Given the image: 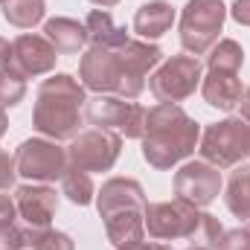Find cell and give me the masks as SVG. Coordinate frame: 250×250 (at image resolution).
<instances>
[{"instance_id": "obj_1", "label": "cell", "mask_w": 250, "mask_h": 250, "mask_svg": "<svg viewBox=\"0 0 250 250\" xmlns=\"http://www.w3.org/2000/svg\"><path fill=\"white\" fill-rule=\"evenodd\" d=\"M143 160L151 169H172L189 154H195L201 143V125L189 117L181 105L157 102L146 111L143 131Z\"/></svg>"}, {"instance_id": "obj_2", "label": "cell", "mask_w": 250, "mask_h": 250, "mask_svg": "<svg viewBox=\"0 0 250 250\" xmlns=\"http://www.w3.org/2000/svg\"><path fill=\"white\" fill-rule=\"evenodd\" d=\"M84 84L70 73H53L41 82L32 108V128L47 140H73L82 131Z\"/></svg>"}, {"instance_id": "obj_3", "label": "cell", "mask_w": 250, "mask_h": 250, "mask_svg": "<svg viewBox=\"0 0 250 250\" xmlns=\"http://www.w3.org/2000/svg\"><path fill=\"white\" fill-rule=\"evenodd\" d=\"M201 160L212 163L215 169H233L250 157V125L242 117H227L221 123L204 128L198 143Z\"/></svg>"}, {"instance_id": "obj_4", "label": "cell", "mask_w": 250, "mask_h": 250, "mask_svg": "<svg viewBox=\"0 0 250 250\" xmlns=\"http://www.w3.org/2000/svg\"><path fill=\"white\" fill-rule=\"evenodd\" d=\"M224 18H227V6L221 0H187L181 12V26H178L181 47L195 59L207 56L218 44Z\"/></svg>"}, {"instance_id": "obj_5", "label": "cell", "mask_w": 250, "mask_h": 250, "mask_svg": "<svg viewBox=\"0 0 250 250\" xmlns=\"http://www.w3.org/2000/svg\"><path fill=\"white\" fill-rule=\"evenodd\" d=\"M146 111L140 102L123 99L114 93H96L93 99L84 102V117L93 128H108L117 131L125 140H140L146 131Z\"/></svg>"}, {"instance_id": "obj_6", "label": "cell", "mask_w": 250, "mask_h": 250, "mask_svg": "<svg viewBox=\"0 0 250 250\" xmlns=\"http://www.w3.org/2000/svg\"><path fill=\"white\" fill-rule=\"evenodd\" d=\"M15 169L29 184H53V181H62L64 172L70 169L67 148H62L56 140H47V137L23 140L15 148Z\"/></svg>"}, {"instance_id": "obj_7", "label": "cell", "mask_w": 250, "mask_h": 250, "mask_svg": "<svg viewBox=\"0 0 250 250\" xmlns=\"http://www.w3.org/2000/svg\"><path fill=\"white\" fill-rule=\"evenodd\" d=\"M123 151V137L108 128H84L79 131L70 146H67V160L70 166L82 172H111L114 163L120 160Z\"/></svg>"}, {"instance_id": "obj_8", "label": "cell", "mask_w": 250, "mask_h": 250, "mask_svg": "<svg viewBox=\"0 0 250 250\" xmlns=\"http://www.w3.org/2000/svg\"><path fill=\"white\" fill-rule=\"evenodd\" d=\"M201 209L192 207L184 198L172 201H154L146 204V233L154 242H178V239H192L198 224H201Z\"/></svg>"}, {"instance_id": "obj_9", "label": "cell", "mask_w": 250, "mask_h": 250, "mask_svg": "<svg viewBox=\"0 0 250 250\" xmlns=\"http://www.w3.org/2000/svg\"><path fill=\"white\" fill-rule=\"evenodd\" d=\"M201 79H204V73H201V62L195 56H172L151 73L148 90L157 102L178 105L201 87Z\"/></svg>"}, {"instance_id": "obj_10", "label": "cell", "mask_w": 250, "mask_h": 250, "mask_svg": "<svg viewBox=\"0 0 250 250\" xmlns=\"http://www.w3.org/2000/svg\"><path fill=\"white\" fill-rule=\"evenodd\" d=\"M79 79L87 90L93 93H120L125 79V59L120 50H102V47H87V53L79 62Z\"/></svg>"}, {"instance_id": "obj_11", "label": "cell", "mask_w": 250, "mask_h": 250, "mask_svg": "<svg viewBox=\"0 0 250 250\" xmlns=\"http://www.w3.org/2000/svg\"><path fill=\"white\" fill-rule=\"evenodd\" d=\"M224 189L221 172L207 160H189L175 172V198H184L192 207H209Z\"/></svg>"}, {"instance_id": "obj_12", "label": "cell", "mask_w": 250, "mask_h": 250, "mask_svg": "<svg viewBox=\"0 0 250 250\" xmlns=\"http://www.w3.org/2000/svg\"><path fill=\"white\" fill-rule=\"evenodd\" d=\"M56 47L35 32H23L12 41V62L9 67H15L23 79H35V76H47L56 70Z\"/></svg>"}, {"instance_id": "obj_13", "label": "cell", "mask_w": 250, "mask_h": 250, "mask_svg": "<svg viewBox=\"0 0 250 250\" xmlns=\"http://www.w3.org/2000/svg\"><path fill=\"white\" fill-rule=\"evenodd\" d=\"M15 207H18V215L23 218L26 227L44 230L56 218L59 195H56V189L47 187V184H23V187L15 189Z\"/></svg>"}, {"instance_id": "obj_14", "label": "cell", "mask_w": 250, "mask_h": 250, "mask_svg": "<svg viewBox=\"0 0 250 250\" xmlns=\"http://www.w3.org/2000/svg\"><path fill=\"white\" fill-rule=\"evenodd\" d=\"M146 204H148L146 192L134 178H111L96 192V209L102 218L111 212H123V209H146Z\"/></svg>"}, {"instance_id": "obj_15", "label": "cell", "mask_w": 250, "mask_h": 250, "mask_svg": "<svg viewBox=\"0 0 250 250\" xmlns=\"http://www.w3.org/2000/svg\"><path fill=\"white\" fill-rule=\"evenodd\" d=\"M201 93H204V102H207L209 108L233 111V108H239L245 87H242L239 73H233V70H215V67H207V76L201 79Z\"/></svg>"}, {"instance_id": "obj_16", "label": "cell", "mask_w": 250, "mask_h": 250, "mask_svg": "<svg viewBox=\"0 0 250 250\" xmlns=\"http://www.w3.org/2000/svg\"><path fill=\"white\" fill-rule=\"evenodd\" d=\"M175 23V9L166 0H148L134 12V32L143 41H157L163 38Z\"/></svg>"}, {"instance_id": "obj_17", "label": "cell", "mask_w": 250, "mask_h": 250, "mask_svg": "<svg viewBox=\"0 0 250 250\" xmlns=\"http://www.w3.org/2000/svg\"><path fill=\"white\" fill-rule=\"evenodd\" d=\"M84 29H87V44L90 47H102V50H120L125 47L131 38H128V29L120 26L111 12L105 9H93L84 21Z\"/></svg>"}, {"instance_id": "obj_18", "label": "cell", "mask_w": 250, "mask_h": 250, "mask_svg": "<svg viewBox=\"0 0 250 250\" xmlns=\"http://www.w3.org/2000/svg\"><path fill=\"white\" fill-rule=\"evenodd\" d=\"M44 38L56 47L59 56H73L87 44V29L73 18H50L44 23Z\"/></svg>"}, {"instance_id": "obj_19", "label": "cell", "mask_w": 250, "mask_h": 250, "mask_svg": "<svg viewBox=\"0 0 250 250\" xmlns=\"http://www.w3.org/2000/svg\"><path fill=\"white\" fill-rule=\"evenodd\" d=\"M224 204L236 218L250 221V163L233 166V175L224 187Z\"/></svg>"}, {"instance_id": "obj_20", "label": "cell", "mask_w": 250, "mask_h": 250, "mask_svg": "<svg viewBox=\"0 0 250 250\" xmlns=\"http://www.w3.org/2000/svg\"><path fill=\"white\" fill-rule=\"evenodd\" d=\"M47 15L44 0H6L3 3V18L6 23L18 26V29H32L35 23H41Z\"/></svg>"}, {"instance_id": "obj_21", "label": "cell", "mask_w": 250, "mask_h": 250, "mask_svg": "<svg viewBox=\"0 0 250 250\" xmlns=\"http://www.w3.org/2000/svg\"><path fill=\"white\" fill-rule=\"evenodd\" d=\"M62 195H67V201L76 204V207H87L90 201H96V187H93L90 172H82V169L70 166L62 178Z\"/></svg>"}, {"instance_id": "obj_22", "label": "cell", "mask_w": 250, "mask_h": 250, "mask_svg": "<svg viewBox=\"0 0 250 250\" xmlns=\"http://www.w3.org/2000/svg\"><path fill=\"white\" fill-rule=\"evenodd\" d=\"M242 64H245V50L239 41L233 38H218V44L209 50L207 56V67H215V70H233V73H242Z\"/></svg>"}, {"instance_id": "obj_23", "label": "cell", "mask_w": 250, "mask_h": 250, "mask_svg": "<svg viewBox=\"0 0 250 250\" xmlns=\"http://www.w3.org/2000/svg\"><path fill=\"white\" fill-rule=\"evenodd\" d=\"M26 96V79L15 67H0V108H15Z\"/></svg>"}, {"instance_id": "obj_24", "label": "cell", "mask_w": 250, "mask_h": 250, "mask_svg": "<svg viewBox=\"0 0 250 250\" xmlns=\"http://www.w3.org/2000/svg\"><path fill=\"white\" fill-rule=\"evenodd\" d=\"M26 239H29V250H76V242L53 227H44V230L26 227Z\"/></svg>"}, {"instance_id": "obj_25", "label": "cell", "mask_w": 250, "mask_h": 250, "mask_svg": "<svg viewBox=\"0 0 250 250\" xmlns=\"http://www.w3.org/2000/svg\"><path fill=\"white\" fill-rule=\"evenodd\" d=\"M221 233H224L221 221H218L215 215L204 212V215H201V224H198V230H195V236H192V245H204V248L215 250L218 239H221Z\"/></svg>"}, {"instance_id": "obj_26", "label": "cell", "mask_w": 250, "mask_h": 250, "mask_svg": "<svg viewBox=\"0 0 250 250\" xmlns=\"http://www.w3.org/2000/svg\"><path fill=\"white\" fill-rule=\"evenodd\" d=\"M0 250H29L26 227L18 221H0Z\"/></svg>"}, {"instance_id": "obj_27", "label": "cell", "mask_w": 250, "mask_h": 250, "mask_svg": "<svg viewBox=\"0 0 250 250\" xmlns=\"http://www.w3.org/2000/svg\"><path fill=\"white\" fill-rule=\"evenodd\" d=\"M215 250H250V230L248 227H236V230H224Z\"/></svg>"}, {"instance_id": "obj_28", "label": "cell", "mask_w": 250, "mask_h": 250, "mask_svg": "<svg viewBox=\"0 0 250 250\" xmlns=\"http://www.w3.org/2000/svg\"><path fill=\"white\" fill-rule=\"evenodd\" d=\"M18 169H15V154H9L6 148H0V192H9L15 187Z\"/></svg>"}, {"instance_id": "obj_29", "label": "cell", "mask_w": 250, "mask_h": 250, "mask_svg": "<svg viewBox=\"0 0 250 250\" xmlns=\"http://www.w3.org/2000/svg\"><path fill=\"white\" fill-rule=\"evenodd\" d=\"M230 15L239 26H250V0H233Z\"/></svg>"}, {"instance_id": "obj_30", "label": "cell", "mask_w": 250, "mask_h": 250, "mask_svg": "<svg viewBox=\"0 0 250 250\" xmlns=\"http://www.w3.org/2000/svg\"><path fill=\"white\" fill-rule=\"evenodd\" d=\"M0 221H18L15 198H9V195H3V192H0Z\"/></svg>"}, {"instance_id": "obj_31", "label": "cell", "mask_w": 250, "mask_h": 250, "mask_svg": "<svg viewBox=\"0 0 250 250\" xmlns=\"http://www.w3.org/2000/svg\"><path fill=\"white\" fill-rule=\"evenodd\" d=\"M9 62H12V44L0 35V67H9Z\"/></svg>"}, {"instance_id": "obj_32", "label": "cell", "mask_w": 250, "mask_h": 250, "mask_svg": "<svg viewBox=\"0 0 250 250\" xmlns=\"http://www.w3.org/2000/svg\"><path fill=\"white\" fill-rule=\"evenodd\" d=\"M239 111H242V120L250 125V87L242 93V102H239Z\"/></svg>"}, {"instance_id": "obj_33", "label": "cell", "mask_w": 250, "mask_h": 250, "mask_svg": "<svg viewBox=\"0 0 250 250\" xmlns=\"http://www.w3.org/2000/svg\"><path fill=\"white\" fill-rule=\"evenodd\" d=\"M137 250H172L166 242H140Z\"/></svg>"}, {"instance_id": "obj_34", "label": "cell", "mask_w": 250, "mask_h": 250, "mask_svg": "<svg viewBox=\"0 0 250 250\" xmlns=\"http://www.w3.org/2000/svg\"><path fill=\"white\" fill-rule=\"evenodd\" d=\"M6 128H9V117H6V111L0 108V137L6 134Z\"/></svg>"}, {"instance_id": "obj_35", "label": "cell", "mask_w": 250, "mask_h": 250, "mask_svg": "<svg viewBox=\"0 0 250 250\" xmlns=\"http://www.w3.org/2000/svg\"><path fill=\"white\" fill-rule=\"evenodd\" d=\"M93 6H102V9H111V6H117L120 0H90Z\"/></svg>"}, {"instance_id": "obj_36", "label": "cell", "mask_w": 250, "mask_h": 250, "mask_svg": "<svg viewBox=\"0 0 250 250\" xmlns=\"http://www.w3.org/2000/svg\"><path fill=\"white\" fill-rule=\"evenodd\" d=\"M187 250H212V248H204V245H189Z\"/></svg>"}, {"instance_id": "obj_37", "label": "cell", "mask_w": 250, "mask_h": 250, "mask_svg": "<svg viewBox=\"0 0 250 250\" xmlns=\"http://www.w3.org/2000/svg\"><path fill=\"white\" fill-rule=\"evenodd\" d=\"M125 250H137V245H134V248H125Z\"/></svg>"}, {"instance_id": "obj_38", "label": "cell", "mask_w": 250, "mask_h": 250, "mask_svg": "<svg viewBox=\"0 0 250 250\" xmlns=\"http://www.w3.org/2000/svg\"><path fill=\"white\" fill-rule=\"evenodd\" d=\"M3 3H6V0H0V6H3Z\"/></svg>"}, {"instance_id": "obj_39", "label": "cell", "mask_w": 250, "mask_h": 250, "mask_svg": "<svg viewBox=\"0 0 250 250\" xmlns=\"http://www.w3.org/2000/svg\"><path fill=\"white\" fill-rule=\"evenodd\" d=\"M248 230H250V221H248Z\"/></svg>"}]
</instances>
